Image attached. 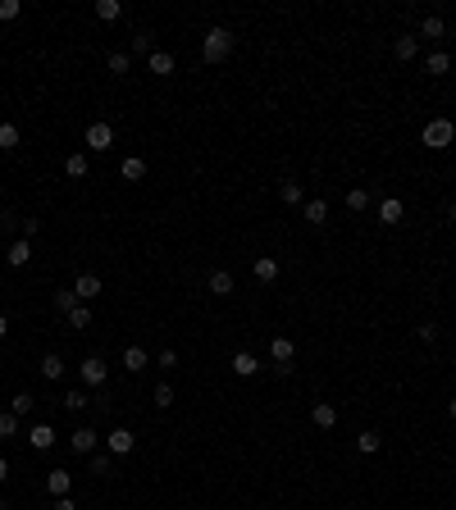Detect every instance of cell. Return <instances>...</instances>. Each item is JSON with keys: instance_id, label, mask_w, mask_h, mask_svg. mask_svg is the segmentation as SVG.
I'll use <instances>...</instances> for the list:
<instances>
[{"instance_id": "obj_48", "label": "cell", "mask_w": 456, "mask_h": 510, "mask_svg": "<svg viewBox=\"0 0 456 510\" xmlns=\"http://www.w3.org/2000/svg\"><path fill=\"white\" fill-rule=\"evenodd\" d=\"M447 415H452V419H456V401H447Z\"/></svg>"}, {"instance_id": "obj_46", "label": "cell", "mask_w": 456, "mask_h": 510, "mask_svg": "<svg viewBox=\"0 0 456 510\" xmlns=\"http://www.w3.org/2000/svg\"><path fill=\"white\" fill-rule=\"evenodd\" d=\"M447 224H456V201H452V206H447Z\"/></svg>"}, {"instance_id": "obj_9", "label": "cell", "mask_w": 456, "mask_h": 510, "mask_svg": "<svg viewBox=\"0 0 456 510\" xmlns=\"http://www.w3.org/2000/svg\"><path fill=\"white\" fill-rule=\"evenodd\" d=\"M310 424H315V428H337V406L315 401V410H310Z\"/></svg>"}, {"instance_id": "obj_21", "label": "cell", "mask_w": 456, "mask_h": 510, "mask_svg": "<svg viewBox=\"0 0 456 510\" xmlns=\"http://www.w3.org/2000/svg\"><path fill=\"white\" fill-rule=\"evenodd\" d=\"M87 169H91V164H87V155H82V151H73V155L64 160V174H69V178H87Z\"/></svg>"}, {"instance_id": "obj_6", "label": "cell", "mask_w": 456, "mask_h": 510, "mask_svg": "<svg viewBox=\"0 0 456 510\" xmlns=\"http://www.w3.org/2000/svg\"><path fill=\"white\" fill-rule=\"evenodd\" d=\"M105 379H109V370H105V360H100V356L82 360V383H87V388H100Z\"/></svg>"}, {"instance_id": "obj_10", "label": "cell", "mask_w": 456, "mask_h": 510, "mask_svg": "<svg viewBox=\"0 0 456 510\" xmlns=\"http://www.w3.org/2000/svg\"><path fill=\"white\" fill-rule=\"evenodd\" d=\"M69 488H73V474H69V469H55V474L46 478V492H51V497H69Z\"/></svg>"}, {"instance_id": "obj_26", "label": "cell", "mask_w": 456, "mask_h": 510, "mask_svg": "<svg viewBox=\"0 0 456 510\" xmlns=\"http://www.w3.org/2000/svg\"><path fill=\"white\" fill-rule=\"evenodd\" d=\"M64 319H69V328H87V324H91V310H87V301H78V305L69 310Z\"/></svg>"}, {"instance_id": "obj_28", "label": "cell", "mask_w": 456, "mask_h": 510, "mask_svg": "<svg viewBox=\"0 0 456 510\" xmlns=\"http://www.w3.org/2000/svg\"><path fill=\"white\" fill-rule=\"evenodd\" d=\"M443 33H447V23L438 19V14H429V19L420 23V37H434V42H438V37H443Z\"/></svg>"}, {"instance_id": "obj_15", "label": "cell", "mask_w": 456, "mask_h": 510, "mask_svg": "<svg viewBox=\"0 0 456 510\" xmlns=\"http://www.w3.org/2000/svg\"><path fill=\"white\" fill-rule=\"evenodd\" d=\"M28 442H33V451H51V446H55V428H51V424H37L33 433H28Z\"/></svg>"}, {"instance_id": "obj_31", "label": "cell", "mask_w": 456, "mask_h": 510, "mask_svg": "<svg viewBox=\"0 0 456 510\" xmlns=\"http://www.w3.org/2000/svg\"><path fill=\"white\" fill-rule=\"evenodd\" d=\"M347 210H369V192H365V187H351V192H347Z\"/></svg>"}, {"instance_id": "obj_3", "label": "cell", "mask_w": 456, "mask_h": 510, "mask_svg": "<svg viewBox=\"0 0 456 510\" xmlns=\"http://www.w3.org/2000/svg\"><path fill=\"white\" fill-rule=\"evenodd\" d=\"M270 356H274V370H292V360H297L292 337H274V342H270Z\"/></svg>"}, {"instance_id": "obj_39", "label": "cell", "mask_w": 456, "mask_h": 510, "mask_svg": "<svg viewBox=\"0 0 456 510\" xmlns=\"http://www.w3.org/2000/svg\"><path fill=\"white\" fill-rule=\"evenodd\" d=\"M19 0H0V23H10V19H19Z\"/></svg>"}, {"instance_id": "obj_19", "label": "cell", "mask_w": 456, "mask_h": 510, "mask_svg": "<svg viewBox=\"0 0 456 510\" xmlns=\"http://www.w3.org/2000/svg\"><path fill=\"white\" fill-rule=\"evenodd\" d=\"M123 183H141V178H146V160H137V155H128V160H123Z\"/></svg>"}, {"instance_id": "obj_42", "label": "cell", "mask_w": 456, "mask_h": 510, "mask_svg": "<svg viewBox=\"0 0 456 510\" xmlns=\"http://www.w3.org/2000/svg\"><path fill=\"white\" fill-rule=\"evenodd\" d=\"M19 228L28 233V237H37V233H42V219H19Z\"/></svg>"}, {"instance_id": "obj_12", "label": "cell", "mask_w": 456, "mask_h": 510, "mask_svg": "<svg viewBox=\"0 0 456 510\" xmlns=\"http://www.w3.org/2000/svg\"><path fill=\"white\" fill-rule=\"evenodd\" d=\"M228 365H233V374H238V379H251V374L261 370V360L251 356V351H238V356L228 360Z\"/></svg>"}, {"instance_id": "obj_7", "label": "cell", "mask_w": 456, "mask_h": 510, "mask_svg": "<svg viewBox=\"0 0 456 510\" xmlns=\"http://www.w3.org/2000/svg\"><path fill=\"white\" fill-rule=\"evenodd\" d=\"M96 442H100V437L91 433L87 424H82V428H73V433H69V446H73L78 456H91V451H96Z\"/></svg>"}, {"instance_id": "obj_45", "label": "cell", "mask_w": 456, "mask_h": 510, "mask_svg": "<svg viewBox=\"0 0 456 510\" xmlns=\"http://www.w3.org/2000/svg\"><path fill=\"white\" fill-rule=\"evenodd\" d=\"M5 483H10V460L0 456V488H5Z\"/></svg>"}, {"instance_id": "obj_16", "label": "cell", "mask_w": 456, "mask_h": 510, "mask_svg": "<svg viewBox=\"0 0 456 510\" xmlns=\"http://www.w3.org/2000/svg\"><path fill=\"white\" fill-rule=\"evenodd\" d=\"M251 273H256V282H274L279 278V260H274V255H261V260L251 264Z\"/></svg>"}, {"instance_id": "obj_17", "label": "cell", "mask_w": 456, "mask_h": 510, "mask_svg": "<svg viewBox=\"0 0 456 510\" xmlns=\"http://www.w3.org/2000/svg\"><path fill=\"white\" fill-rule=\"evenodd\" d=\"M306 224H310V228H319V224H328V201H306Z\"/></svg>"}, {"instance_id": "obj_34", "label": "cell", "mask_w": 456, "mask_h": 510, "mask_svg": "<svg viewBox=\"0 0 456 510\" xmlns=\"http://www.w3.org/2000/svg\"><path fill=\"white\" fill-rule=\"evenodd\" d=\"M73 305H78V292H73V287H69V292H55V310H60V315H69Z\"/></svg>"}, {"instance_id": "obj_27", "label": "cell", "mask_w": 456, "mask_h": 510, "mask_svg": "<svg viewBox=\"0 0 456 510\" xmlns=\"http://www.w3.org/2000/svg\"><path fill=\"white\" fill-rule=\"evenodd\" d=\"M28 260H33V246H28V242H14V246H10V264H14V269H23Z\"/></svg>"}, {"instance_id": "obj_30", "label": "cell", "mask_w": 456, "mask_h": 510, "mask_svg": "<svg viewBox=\"0 0 456 510\" xmlns=\"http://www.w3.org/2000/svg\"><path fill=\"white\" fill-rule=\"evenodd\" d=\"M19 146V128L14 123H0V151H14Z\"/></svg>"}, {"instance_id": "obj_33", "label": "cell", "mask_w": 456, "mask_h": 510, "mask_svg": "<svg viewBox=\"0 0 456 510\" xmlns=\"http://www.w3.org/2000/svg\"><path fill=\"white\" fill-rule=\"evenodd\" d=\"M447 69H452V55H447V51L429 55V73H447Z\"/></svg>"}, {"instance_id": "obj_20", "label": "cell", "mask_w": 456, "mask_h": 510, "mask_svg": "<svg viewBox=\"0 0 456 510\" xmlns=\"http://www.w3.org/2000/svg\"><path fill=\"white\" fill-rule=\"evenodd\" d=\"M279 201H283V206H301V183L283 178V183H279Z\"/></svg>"}, {"instance_id": "obj_40", "label": "cell", "mask_w": 456, "mask_h": 510, "mask_svg": "<svg viewBox=\"0 0 456 510\" xmlns=\"http://www.w3.org/2000/svg\"><path fill=\"white\" fill-rule=\"evenodd\" d=\"M132 51H141V55H151V51H155V46H151V33H137V37H132Z\"/></svg>"}, {"instance_id": "obj_50", "label": "cell", "mask_w": 456, "mask_h": 510, "mask_svg": "<svg viewBox=\"0 0 456 510\" xmlns=\"http://www.w3.org/2000/svg\"><path fill=\"white\" fill-rule=\"evenodd\" d=\"M0 233H5V228H0Z\"/></svg>"}, {"instance_id": "obj_37", "label": "cell", "mask_w": 456, "mask_h": 510, "mask_svg": "<svg viewBox=\"0 0 456 510\" xmlns=\"http://www.w3.org/2000/svg\"><path fill=\"white\" fill-rule=\"evenodd\" d=\"M155 406H160V410H169V406H174V388H169V383H160V388H155Z\"/></svg>"}, {"instance_id": "obj_5", "label": "cell", "mask_w": 456, "mask_h": 510, "mask_svg": "<svg viewBox=\"0 0 456 510\" xmlns=\"http://www.w3.org/2000/svg\"><path fill=\"white\" fill-rule=\"evenodd\" d=\"M114 146V128L109 123H91L87 128V151H109Z\"/></svg>"}, {"instance_id": "obj_4", "label": "cell", "mask_w": 456, "mask_h": 510, "mask_svg": "<svg viewBox=\"0 0 456 510\" xmlns=\"http://www.w3.org/2000/svg\"><path fill=\"white\" fill-rule=\"evenodd\" d=\"M132 446H137V437H132L128 428H114V433H105V451H109L114 460H119V456H128Z\"/></svg>"}, {"instance_id": "obj_1", "label": "cell", "mask_w": 456, "mask_h": 510, "mask_svg": "<svg viewBox=\"0 0 456 510\" xmlns=\"http://www.w3.org/2000/svg\"><path fill=\"white\" fill-rule=\"evenodd\" d=\"M201 55H206V64H224L233 55V33L228 28H210L206 42H201Z\"/></svg>"}, {"instance_id": "obj_23", "label": "cell", "mask_w": 456, "mask_h": 510, "mask_svg": "<svg viewBox=\"0 0 456 510\" xmlns=\"http://www.w3.org/2000/svg\"><path fill=\"white\" fill-rule=\"evenodd\" d=\"M392 55H397V60H415V55H420V42H415V37H397V42H392Z\"/></svg>"}, {"instance_id": "obj_24", "label": "cell", "mask_w": 456, "mask_h": 510, "mask_svg": "<svg viewBox=\"0 0 456 510\" xmlns=\"http://www.w3.org/2000/svg\"><path fill=\"white\" fill-rule=\"evenodd\" d=\"M96 19H105V23L123 19V5H119V0H96Z\"/></svg>"}, {"instance_id": "obj_43", "label": "cell", "mask_w": 456, "mask_h": 510, "mask_svg": "<svg viewBox=\"0 0 456 510\" xmlns=\"http://www.w3.org/2000/svg\"><path fill=\"white\" fill-rule=\"evenodd\" d=\"M415 333H420V342H434V337H438V324H420Z\"/></svg>"}, {"instance_id": "obj_13", "label": "cell", "mask_w": 456, "mask_h": 510, "mask_svg": "<svg viewBox=\"0 0 456 510\" xmlns=\"http://www.w3.org/2000/svg\"><path fill=\"white\" fill-rule=\"evenodd\" d=\"M402 215H406V206L397 201V196H388V201L379 206V224H388V228H392V224H402Z\"/></svg>"}, {"instance_id": "obj_49", "label": "cell", "mask_w": 456, "mask_h": 510, "mask_svg": "<svg viewBox=\"0 0 456 510\" xmlns=\"http://www.w3.org/2000/svg\"><path fill=\"white\" fill-rule=\"evenodd\" d=\"M0 510H5V501H0Z\"/></svg>"}, {"instance_id": "obj_14", "label": "cell", "mask_w": 456, "mask_h": 510, "mask_svg": "<svg viewBox=\"0 0 456 510\" xmlns=\"http://www.w3.org/2000/svg\"><path fill=\"white\" fill-rule=\"evenodd\" d=\"M210 292H215V296H233V287H238V282H233V273H228V269H215V273H210Z\"/></svg>"}, {"instance_id": "obj_35", "label": "cell", "mask_w": 456, "mask_h": 510, "mask_svg": "<svg viewBox=\"0 0 456 510\" xmlns=\"http://www.w3.org/2000/svg\"><path fill=\"white\" fill-rule=\"evenodd\" d=\"M14 433H19V415L5 410V415H0V437H14Z\"/></svg>"}, {"instance_id": "obj_8", "label": "cell", "mask_w": 456, "mask_h": 510, "mask_svg": "<svg viewBox=\"0 0 456 510\" xmlns=\"http://www.w3.org/2000/svg\"><path fill=\"white\" fill-rule=\"evenodd\" d=\"M146 69H151L155 78H169V73L178 69V60H174L169 51H151V55H146Z\"/></svg>"}, {"instance_id": "obj_18", "label": "cell", "mask_w": 456, "mask_h": 510, "mask_svg": "<svg viewBox=\"0 0 456 510\" xmlns=\"http://www.w3.org/2000/svg\"><path fill=\"white\" fill-rule=\"evenodd\" d=\"M146 365H151V356H146L141 347H128V351H123V370H128V374H141Z\"/></svg>"}, {"instance_id": "obj_2", "label": "cell", "mask_w": 456, "mask_h": 510, "mask_svg": "<svg viewBox=\"0 0 456 510\" xmlns=\"http://www.w3.org/2000/svg\"><path fill=\"white\" fill-rule=\"evenodd\" d=\"M452 137H456L452 119H429V123H424V146H429V151H443V146H452Z\"/></svg>"}, {"instance_id": "obj_22", "label": "cell", "mask_w": 456, "mask_h": 510, "mask_svg": "<svg viewBox=\"0 0 456 510\" xmlns=\"http://www.w3.org/2000/svg\"><path fill=\"white\" fill-rule=\"evenodd\" d=\"M379 446H383V437L374 433V428H365V433L356 437V451H360V456H374V451H379Z\"/></svg>"}, {"instance_id": "obj_11", "label": "cell", "mask_w": 456, "mask_h": 510, "mask_svg": "<svg viewBox=\"0 0 456 510\" xmlns=\"http://www.w3.org/2000/svg\"><path fill=\"white\" fill-rule=\"evenodd\" d=\"M73 292H78V301H91V296H100V278L96 273H78Z\"/></svg>"}, {"instance_id": "obj_47", "label": "cell", "mask_w": 456, "mask_h": 510, "mask_svg": "<svg viewBox=\"0 0 456 510\" xmlns=\"http://www.w3.org/2000/svg\"><path fill=\"white\" fill-rule=\"evenodd\" d=\"M5 333H10V324H5V315H0V337H5Z\"/></svg>"}, {"instance_id": "obj_38", "label": "cell", "mask_w": 456, "mask_h": 510, "mask_svg": "<svg viewBox=\"0 0 456 510\" xmlns=\"http://www.w3.org/2000/svg\"><path fill=\"white\" fill-rule=\"evenodd\" d=\"M33 406H37L33 397H28V392H19V397H14V401H10V410H14V415H28V410H33Z\"/></svg>"}, {"instance_id": "obj_29", "label": "cell", "mask_w": 456, "mask_h": 510, "mask_svg": "<svg viewBox=\"0 0 456 510\" xmlns=\"http://www.w3.org/2000/svg\"><path fill=\"white\" fill-rule=\"evenodd\" d=\"M60 406H64V410H82V406H87V392H82V388L64 392V397H60Z\"/></svg>"}, {"instance_id": "obj_32", "label": "cell", "mask_w": 456, "mask_h": 510, "mask_svg": "<svg viewBox=\"0 0 456 510\" xmlns=\"http://www.w3.org/2000/svg\"><path fill=\"white\" fill-rule=\"evenodd\" d=\"M128 69H132V55L128 51H114V55H109V73H128Z\"/></svg>"}, {"instance_id": "obj_44", "label": "cell", "mask_w": 456, "mask_h": 510, "mask_svg": "<svg viewBox=\"0 0 456 510\" xmlns=\"http://www.w3.org/2000/svg\"><path fill=\"white\" fill-rule=\"evenodd\" d=\"M55 510H78V501L73 497H55Z\"/></svg>"}, {"instance_id": "obj_25", "label": "cell", "mask_w": 456, "mask_h": 510, "mask_svg": "<svg viewBox=\"0 0 456 510\" xmlns=\"http://www.w3.org/2000/svg\"><path fill=\"white\" fill-rule=\"evenodd\" d=\"M42 379H46V383L64 379V360H60V356H46V360H42Z\"/></svg>"}, {"instance_id": "obj_41", "label": "cell", "mask_w": 456, "mask_h": 510, "mask_svg": "<svg viewBox=\"0 0 456 510\" xmlns=\"http://www.w3.org/2000/svg\"><path fill=\"white\" fill-rule=\"evenodd\" d=\"M155 365H160V370H178V351H160Z\"/></svg>"}, {"instance_id": "obj_36", "label": "cell", "mask_w": 456, "mask_h": 510, "mask_svg": "<svg viewBox=\"0 0 456 510\" xmlns=\"http://www.w3.org/2000/svg\"><path fill=\"white\" fill-rule=\"evenodd\" d=\"M109 469H114V456H109V451H105V456H91V474H100V478H105Z\"/></svg>"}]
</instances>
